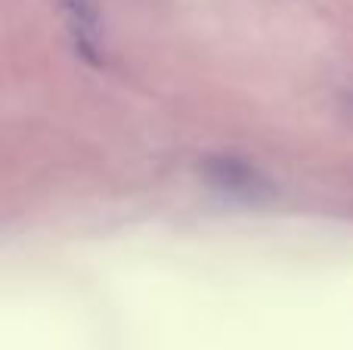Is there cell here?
Returning a JSON list of instances; mask_svg holds the SVG:
<instances>
[{
    "mask_svg": "<svg viewBox=\"0 0 353 350\" xmlns=\"http://www.w3.org/2000/svg\"><path fill=\"white\" fill-rule=\"evenodd\" d=\"M201 177L214 186V189L226 192V196H261L267 192V183L263 177L254 171L251 165L232 158V155H214V158L201 161Z\"/></svg>",
    "mask_w": 353,
    "mask_h": 350,
    "instance_id": "cell-1",
    "label": "cell"
},
{
    "mask_svg": "<svg viewBox=\"0 0 353 350\" xmlns=\"http://www.w3.org/2000/svg\"><path fill=\"white\" fill-rule=\"evenodd\" d=\"M62 12H65L68 31H72V41L78 47V53L87 62L99 65V31H97V12H93L90 0H62Z\"/></svg>",
    "mask_w": 353,
    "mask_h": 350,
    "instance_id": "cell-2",
    "label": "cell"
}]
</instances>
